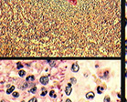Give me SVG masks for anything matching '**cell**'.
I'll use <instances>...</instances> for the list:
<instances>
[{"mask_svg":"<svg viewBox=\"0 0 127 102\" xmlns=\"http://www.w3.org/2000/svg\"><path fill=\"white\" fill-rule=\"evenodd\" d=\"M71 91H72V88L70 87V84H69L67 86L66 89H65V93H66V95H69V94L71 93Z\"/></svg>","mask_w":127,"mask_h":102,"instance_id":"4","label":"cell"},{"mask_svg":"<svg viewBox=\"0 0 127 102\" xmlns=\"http://www.w3.org/2000/svg\"><path fill=\"white\" fill-rule=\"evenodd\" d=\"M22 67H23V66H22V64H21V63H19V62H18V63H17V68H22Z\"/></svg>","mask_w":127,"mask_h":102,"instance_id":"13","label":"cell"},{"mask_svg":"<svg viewBox=\"0 0 127 102\" xmlns=\"http://www.w3.org/2000/svg\"><path fill=\"white\" fill-rule=\"evenodd\" d=\"M66 102H71V100H70V99H67Z\"/></svg>","mask_w":127,"mask_h":102,"instance_id":"20","label":"cell"},{"mask_svg":"<svg viewBox=\"0 0 127 102\" xmlns=\"http://www.w3.org/2000/svg\"><path fill=\"white\" fill-rule=\"evenodd\" d=\"M40 82H41V84L47 85L48 83H49V78H48V77H41Z\"/></svg>","mask_w":127,"mask_h":102,"instance_id":"2","label":"cell"},{"mask_svg":"<svg viewBox=\"0 0 127 102\" xmlns=\"http://www.w3.org/2000/svg\"><path fill=\"white\" fill-rule=\"evenodd\" d=\"M125 68H126V75H125V76H126V78H127V61L125 62Z\"/></svg>","mask_w":127,"mask_h":102,"instance_id":"19","label":"cell"},{"mask_svg":"<svg viewBox=\"0 0 127 102\" xmlns=\"http://www.w3.org/2000/svg\"><path fill=\"white\" fill-rule=\"evenodd\" d=\"M18 74H19V76H20V77H24V76H25V74H26V72H25L24 70H20Z\"/></svg>","mask_w":127,"mask_h":102,"instance_id":"8","label":"cell"},{"mask_svg":"<svg viewBox=\"0 0 127 102\" xmlns=\"http://www.w3.org/2000/svg\"><path fill=\"white\" fill-rule=\"evenodd\" d=\"M13 96H14L15 98H17V97H18V93H17V92H15V93H13Z\"/></svg>","mask_w":127,"mask_h":102,"instance_id":"17","label":"cell"},{"mask_svg":"<svg viewBox=\"0 0 127 102\" xmlns=\"http://www.w3.org/2000/svg\"><path fill=\"white\" fill-rule=\"evenodd\" d=\"M49 95H50V97H51V98H56L55 92H54L53 90H51L50 92H49Z\"/></svg>","mask_w":127,"mask_h":102,"instance_id":"9","label":"cell"},{"mask_svg":"<svg viewBox=\"0 0 127 102\" xmlns=\"http://www.w3.org/2000/svg\"><path fill=\"white\" fill-rule=\"evenodd\" d=\"M14 89H15V87H14V86H11V87H9L8 89L6 90V93H7V94H10L11 92H13V91H14Z\"/></svg>","mask_w":127,"mask_h":102,"instance_id":"6","label":"cell"},{"mask_svg":"<svg viewBox=\"0 0 127 102\" xmlns=\"http://www.w3.org/2000/svg\"><path fill=\"white\" fill-rule=\"evenodd\" d=\"M94 98V93L93 92H89V93L86 94V99H92Z\"/></svg>","mask_w":127,"mask_h":102,"instance_id":"5","label":"cell"},{"mask_svg":"<svg viewBox=\"0 0 127 102\" xmlns=\"http://www.w3.org/2000/svg\"><path fill=\"white\" fill-rule=\"evenodd\" d=\"M125 4H126V6H127V0H125Z\"/></svg>","mask_w":127,"mask_h":102,"instance_id":"21","label":"cell"},{"mask_svg":"<svg viewBox=\"0 0 127 102\" xmlns=\"http://www.w3.org/2000/svg\"><path fill=\"white\" fill-rule=\"evenodd\" d=\"M104 102H110V98H109V97H105Z\"/></svg>","mask_w":127,"mask_h":102,"instance_id":"12","label":"cell"},{"mask_svg":"<svg viewBox=\"0 0 127 102\" xmlns=\"http://www.w3.org/2000/svg\"><path fill=\"white\" fill-rule=\"evenodd\" d=\"M79 65L77 64V63H74V64L72 65V67H71V70L73 71V72H77V71H79Z\"/></svg>","mask_w":127,"mask_h":102,"instance_id":"3","label":"cell"},{"mask_svg":"<svg viewBox=\"0 0 127 102\" xmlns=\"http://www.w3.org/2000/svg\"><path fill=\"white\" fill-rule=\"evenodd\" d=\"M125 53H126L127 55V39L125 40Z\"/></svg>","mask_w":127,"mask_h":102,"instance_id":"16","label":"cell"},{"mask_svg":"<svg viewBox=\"0 0 127 102\" xmlns=\"http://www.w3.org/2000/svg\"><path fill=\"white\" fill-rule=\"evenodd\" d=\"M34 79H35L34 76H29L27 78V81H32V80H34Z\"/></svg>","mask_w":127,"mask_h":102,"instance_id":"7","label":"cell"},{"mask_svg":"<svg viewBox=\"0 0 127 102\" xmlns=\"http://www.w3.org/2000/svg\"><path fill=\"white\" fill-rule=\"evenodd\" d=\"M2 57L117 58L121 0H0Z\"/></svg>","mask_w":127,"mask_h":102,"instance_id":"1","label":"cell"},{"mask_svg":"<svg viewBox=\"0 0 127 102\" xmlns=\"http://www.w3.org/2000/svg\"><path fill=\"white\" fill-rule=\"evenodd\" d=\"M97 90H98V93L100 94V93H101V92L103 91V88H102V87H98V89H97Z\"/></svg>","mask_w":127,"mask_h":102,"instance_id":"10","label":"cell"},{"mask_svg":"<svg viewBox=\"0 0 127 102\" xmlns=\"http://www.w3.org/2000/svg\"><path fill=\"white\" fill-rule=\"evenodd\" d=\"M70 80H71L72 83H76V79H74V78H72V79H70Z\"/></svg>","mask_w":127,"mask_h":102,"instance_id":"18","label":"cell"},{"mask_svg":"<svg viewBox=\"0 0 127 102\" xmlns=\"http://www.w3.org/2000/svg\"><path fill=\"white\" fill-rule=\"evenodd\" d=\"M36 91H37V88H36V87H33L31 90H30V92H31V93H35Z\"/></svg>","mask_w":127,"mask_h":102,"instance_id":"15","label":"cell"},{"mask_svg":"<svg viewBox=\"0 0 127 102\" xmlns=\"http://www.w3.org/2000/svg\"><path fill=\"white\" fill-rule=\"evenodd\" d=\"M47 94V90L45 88H43V92H41V96H45Z\"/></svg>","mask_w":127,"mask_h":102,"instance_id":"11","label":"cell"},{"mask_svg":"<svg viewBox=\"0 0 127 102\" xmlns=\"http://www.w3.org/2000/svg\"><path fill=\"white\" fill-rule=\"evenodd\" d=\"M29 102H37V99H36V98H33V99H30Z\"/></svg>","mask_w":127,"mask_h":102,"instance_id":"14","label":"cell"}]
</instances>
